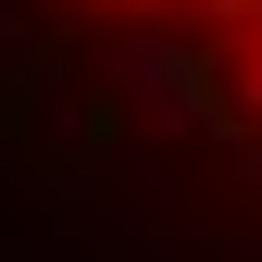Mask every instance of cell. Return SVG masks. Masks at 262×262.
Wrapping results in <instances>:
<instances>
[{
  "label": "cell",
  "mask_w": 262,
  "mask_h": 262,
  "mask_svg": "<svg viewBox=\"0 0 262 262\" xmlns=\"http://www.w3.org/2000/svg\"><path fill=\"white\" fill-rule=\"evenodd\" d=\"M113 88L162 125V138H212L225 125V75H212V50H187V38H125L113 50Z\"/></svg>",
  "instance_id": "cell-1"
},
{
  "label": "cell",
  "mask_w": 262,
  "mask_h": 262,
  "mask_svg": "<svg viewBox=\"0 0 262 262\" xmlns=\"http://www.w3.org/2000/svg\"><path fill=\"white\" fill-rule=\"evenodd\" d=\"M237 100H250V125H262V50H250V62H237Z\"/></svg>",
  "instance_id": "cell-2"
},
{
  "label": "cell",
  "mask_w": 262,
  "mask_h": 262,
  "mask_svg": "<svg viewBox=\"0 0 262 262\" xmlns=\"http://www.w3.org/2000/svg\"><path fill=\"white\" fill-rule=\"evenodd\" d=\"M212 13H225V25H237V13H262V0H212Z\"/></svg>",
  "instance_id": "cell-3"
}]
</instances>
